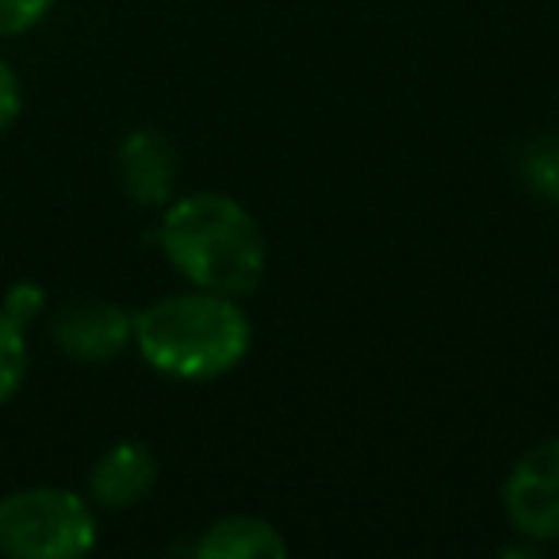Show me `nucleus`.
Segmentation results:
<instances>
[{
  "label": "nucleus",
  "mask_w": 559,
  "mask_h": 559,
  "mask_svg": "<svg viewBox=\"0 0 559 559\" xmlns=\"http://www.w3.org/2000/svg\"><path fill=\"white\" fill-rule=\"evenodd\" d=\"M0 311L9 314V319H16L20 326H32L47 311V292L35 280H16L9 288V296H4V304H0Z\"/></svg>",
  "instance_id": "12"
},
{
  "label": "nucleus",
  "mask_w": 559,
  "mask_h": 559,
  "mask_svg": "<svg viewBox=\"0 0 559 559\" xmlns=\"http://www.w3.org/2000/svg\"><path fill=\"white\" fill-rule=\"evenodd\" d=\"M27 365H32V349H27V326L0 311V406H9L20 395L27 380Z\"/></svg>",
  "instance_id": "9"
},
{
  "label": "nucleus",
  "mask_w": 559,
  "mask_h": 559,
  "mask_svg": "<svg viewBox=\"0 0 559 559\" xmlns=\"http://www.w3.org/2000/svg\"><path fill=\"white\" fill-rule=\"evenodd\" d=\"M58 0H0V39H16L43 24Z\"/></svg>",
  "instance_id": "11"
},
{
  "label": "nucleus",
  "mask_w": 559,
  "mask_h": 559,
  "mask_svg": "<svg viewBox=\"0 0 559 559\" xmlns=\"http://www.w3.org/2000/svg\"><path fill=\"white\" fill-rule=\"evenodd\" d=\"M521 177L536 195L559 203V139H536L521 157Z\"/></svg>",
  "instance_id": "10"
},
{
  "label": "nucleus",
  "mask_w": 559,
  "mask_h": 559,
  "mask_svg": "<svg viewBox=\"0 0 559 559\" xmlns=\"http://www.w3.org/2000/svg\"><path fill=\"white\" fill-rule=\"evenodd\" d=\"M157 246L192 288L234 299L257 292L269 261L257 218L223 192H192L165 203Z\"/></svg>",
  "instance_id": "1"
},
{
  "label": "nucleus",
  "mask_w": 559,
  "mask_h": 559,
  "mask_svg": "<svg viewBox=\"0 0 559 559\" xmlns=\"http://www.w3.org/2000/svg\"><path fill=\"white\" fill-rule=\"evenodd\" d=\"M50 337L78 365H108L134 345V314L108 299H78L55 314Z\"/></svg>",
  "instance_id": "5"
},
{
  "label": "nucleus",
  "mask_w": 559,
  "mask_h": 559,
  "mask_svg": "<svg viewBox=\"0 0 559 559\" xmlns=\"http://www.w3.org/2000/svg\"><path fill=\"white\" fill-rule=\"evenodd\" d=\"M192 551L200 559H284L288 540L272 521L253 518V513H230V518L211 521Z\"/></svg>",
  "instance_id": "8"
},
{
  "label": "nucleus",
  "mask_w": 559,
  "mask_h": 559,
  "mask_svg": "<svg viewBox=\"0 0 559 559\" xmlns=\"http://www.w3.org/2000/svg\"><path fill=\"white\" fill-rule=\"evenodd\" d=\"M157 487V456L142 441H116L88 467V498L104 510L142 506Z\"/></svg>",
  "instance_id": "7"
},
{
  "label": "nucleus",
  "mask_w": 559,
  "mask_h": 559,
  "mask_svg": "<svg viewBox=\"0 0 559 559\" xmlns=\"http://www.w3.org/2000/svg\"><path fill=\"white\" fill-rule=\"evenodd\" d=\"M119 185L134 207L162 211L169 200H177L180 162L173 142L162 131H131L119 146Z\"/></svg>",
  "instance_id": "6"
},
{
  "label": "nucleus",
  "mask_w": 559,
  "mask_h": 559,
  "mask_svg": "<svg viewBox=\"0 0 559 559\" xmlns=\"http://www.w3.org/2000/svg\"><path fill=\"white\" fill-rule=\"evenodd\" d=\"M24 116V81L12 70L9 58H0V134L12 131Z\"/></svg>",
  "instance_id": "13"
},
{
  "label": "nucleus",
  "mask_w": 559,
  "mask_h": 559,
  "mask_svg": "<svg viewBox=\"0 0 559 559\" xmlns=\"http://www.w3.org/2000/svg\"><path fill=\"white\" fill-rule=\"evenodd\" d=\"M96 510L78 490L20 487L0 498V556L81 559L96 548Z\"/></svg>",
  "instance_id": "3"
},
{
  "label": "nucleus",
  "mask_w": 559,
  "mask_h": 559,
  "mask_svg": "<svg viewBox=\"0 0 559 559\" xmlns=\"http://www.w3.org/2000/svg\"><path fill=\"white\" fill-rule=\"evenodd\" d=\"M253 345L249 314L234 296L177 292L134 314V349L157 376L177 383H211L234 372Z\"/></svg>",
  "instance_id": "2"
},
{
  "label": "nucleus",
  "mask_w": 559,
  "mask_h": 559,
  "mask_svg": "<svg viewBox=\"0 0 559 559\" xmlns=\"http://www.w3.org/2000/svg\"><path fill=\"white\" fill-rule=\"evenodd\" d=\"M502 510L528 540H559V437H544L513 460Z\"/></svg>",
  "instance_id": "4"
}]
</instances>
